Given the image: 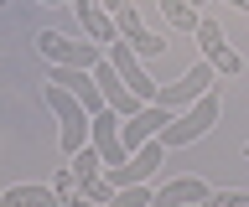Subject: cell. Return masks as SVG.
Instances as JSON below:
<instances>
[{"label":"cell","mask_w":249,"mask_h":207,"mask_svg":"<svg viewBox=\"0 0 249 207\" xmlns=\"http://www.w3.org/2000/svg\"><path fill=\"white\" fill-rule=\"evenodd\" d=\"M42 104L57 114V125H62V150H68V156L83 150V145H89V129H93V114L83 109L62 83H42Z\"/></svg>","instance_id":"obj_1"},{"label":"cell","mask_w":249,"mask_h":207,"mask_svg":"<svg viewBox=\"0 0 249 207\" xmlns=\"http://www.w3.org/2000/svg\"><path fill=\"white\" fill-rule=\"evenodd\" d=\"M218 125V94L208 88V94L197 98V104H187L177 119H171L166 129H161V140H166V150H177V145H192V140H202L208 129Z\"/></svg>","instance_id":"obj_2"},{"label":"cell","mask_w":249,"mask_h":207,"mask_svg":"<svg viewBox=\"0 0 249 207\" xmlns=\"http://www.w3.org/2000/svg\"><path fill=\"white\" fill-rule=\"evenodd\" d=\"M213 78H218V67L208 63V57H197V67H192V73H182L177 83H161L151 104H161V109H171V114H182L187 104H197V98L213 88Z\"/></svg>","instance_id":"obj_3"},{"label":"cell","mask_w":249,"mask_h":207,"mask_svg":"<svg viewBox=\"0 0 249 207\" xmlns=\"http://www.w3.org/2000/svg\"><path fill=\"white\" fill-rule=\"evenodd\" d=\"M36 52H42L47 63H57V67H93V63H104V47H99V42H73V36H62V32H42L36 36Z\"/></svg>","instance_id":"obj_4"},{"label":"cell","mask_w":249,"mask_h":207,"mask_svg":"<svg viewBox=\"0 0 249 207\" xmlns=\"http://www.w3.org/2000/svg\"><path fill=\"white\" fill-rule=\"evenodd\" d=\"M192 36H197V52H202V57H208V63L218 67V78H233V73L244 67V63H239V52L229 47L223 26H218V21L208 16V11H202V21H197V32H192Z\"/></svg>","instance_id":"obj_5"},{"label":"cell","mask_w":249,"mask_h":207,"mask_svg":"<svg viewBox=\"0 0 249 207\" xmlns=\"http://www.w3.org/2000/svg\"><path fill=\"white\" fill-rule=\"evenodd\" d=\"M104 57H109V63H114V73H120V78L130 83V88H135V94L145 98V104H151V98H156V88H161V83H156L151 73H145V63H140V52L130 47L124 36H114V42H109V47H104Z\"/></svg>","instance_id":"obj_6"},{"label":"cell","mask_w":249,"mask_h":207,"mask_svg":"<svg viewBox=\"0 0 249 207\" xmlns=\"http://www.w3.org/2000/svg\"><path fill=\"white\" fill-rule=\"evenodd\" d=\"M120 125H124V114L99 109V114H93V129H89V145L104 156V166H109V171L130 160V150H124V140H120Z\"/></svg>","instance_id":"obj_7"},{"label":"cell","mask_w":249,"mask_h":207,"mask_svg":"<svg viewBox=\"0 0 249 207\" xmlns=\"http://www.w3.org/2000/svg\"><path fill=\"white\" fill-rule=\"evenodd\" d=\"M93 78H99V94L109 98V109H114V114L135 119V114L145 109V98H140L135 88H130V83L120 78V73H114V63H109V57H104V63H93Z\"/></svg>","instance_id":"obj_8"},{"label":"cell","mask_w":249,"mask_h":207,"mask_svg":"<svg viewBox=\"0 0 249 207\" xmlns=\"http://www.w3.org/2000/svg\"><path fill=\"white\" fill-rule=\"evenodd\" d=\"M171 119H177L171 109H161V104H145V109H140L135 119H124V125H120V140H124V150L135 156L140 145H145V140H156V135H161V129H166Z\"/></svg>","instance_id":"obj_9"},{"label":"cell","mask_w":249,"mask_h":207,"mask_svg":"<svg viewBox=\"0 0 249 207\" xmlns=\"http://www.w3.org/2000/svg\"><path fill=\"white\" fill-rule=\"evenodd\" d=\"M114 26H120V36H124V42H130V47L140 52V57H161V52L171 47L166 36H156V32H145V21L135 16V5H130V0H124L120 11H114Z\"/></svg>","instance_id":"obj_10"},{"label":"cell","mask_w":249,"mask_h":207,"mask_svg":"<svg viewBox=\"0 0 249 207\" xmlns=\"http://www.w3.org/2000/svg\"><path fill=\"white\" fill-rule=\"evenodd\" d=\"M208 181L202 176H171V181H161V187L151 191V207H192V202H208Z\"/></svg>","instance_id":"obj_11"},{"label":"cell","mask_w":249,"mask_h":207,"mask_svg":"<svg viewBox=\"0 0 249 207\" xmlns=\"http://www.w3.org/2000/svg\"><path fill=\"white\" fill-rule=\"evenodd\" d=\"M78 21H83V32H89V42H99V47H109L114 36H120V26H114V16L104 11V0H73Z\"/></svg>","instance_id":"obj_12"},{"label":"cell","mask_w":249,"mask_h":207,"mask_svg":"<svg viewBox=\"0 0 249 207\" xmlns=\"http://www.w3.org/2000/svg\"><path fill=\"white\" fill-rule=\"evenodd\" d=\"M0 207H62V197L52 191V181H26L0 191Z\"/></svg>","instance_id":"obj_13"},{"label":"cell","mask_w":249,"mask_h":207,"mask_svg":"<svg viewBox=\"0 0 249 207\" xmlns=\"http://www.w3.org/2000/svg\"><path fill=\"white\" fill-rule=\"evenodd\" d=\"M156 5H161L166 26H177V32H197L202 11H192V0H156Z\"/></svg>","instance_id":"obj_14"},{"label":"cell","mask_w":249,"mask_h":207,"mask_svg":"<svg viewBox=\"0 0 249 207\" xmlns=\"http://www.w3.org/2000/svg\"><path fill=\"white\" fill-rule=\"evenodd\" d=\"M151 191H156L151 181H140V187H120L104 207H151Z\"/></svg>","instance_id":"obj_15"},{"label":"cell","mask_w":249,"mask_h":207,"mask_svg":"<svg viewBox=\"0 0 249 207\" xmlns=\"http://www.w3.org/2000/svg\"><path fill=\"white\" fill-rule=\"evenodd\" d=\"M202 207H249V191H208Z\"/></svg>","instance_id":"obj_16"},{"label":"cell","mask_w":249,"mask_h":207,"mask_svg":"<svg viewBox=\"0 0 249 207\" xmlns=\"http://www.w3.org/2000/svg\"><path fill=\"white\" fill-rule=\"evenodd\" d=\"M120 5H124V0H104V11H109V16H114V11H120Z\"/></svg>","instance_id":"obj_17"},{"label":"cell","mask_w":249,"mask_h":207,"mask_svg":"<svg viewBox=\"0 0 249 207\" xmlns=\"http://www.w3.org/2000/svg\"><path fill=\"white\" fill-rule=\"evenodd\" d=\"M192 11H208V0H192Z\"/></svg>","instance_id":"obj_18"},{"label":"cell","mask_w":249,"mask_h":207,"mask_svg":"<svg viewBox=\"0 0 249 207\" xmlns=\"http://www.w3.org/2000/svg\"><path fill=\"white\" fill-rule=\"evenodd\" d=\"M42 5H62V0H42Z\"/></svg>","instance_id":"obj_19"},{"label":"cell","mask_w":249,"mask_h":207,"mask_svg":"<svg viewBox=\"0 0 249 207\" xmlns=\"http://www.w3.org/2000/svg\"><path fill=\"white\" fill-rule=\"evenodd\" d=\"M244 160H249V140H244Z\"/></svg>","instance_id":"obj_20"},{"label":"cell","mask_w":249,"mask_h":207,"mask_svg":"<svg viewBox=\"0 0 249 207\" xmlns=\"http://www.w3.org/2000/svg\"><path fill=\"white\" fill-rule=\"evenodd\" d=\"M0 5H5V0H0Z\"/></svg>","instance_id":"obj_21"}]
</instances>
